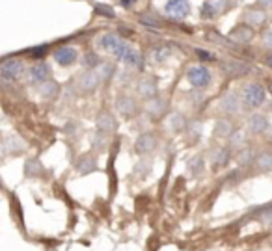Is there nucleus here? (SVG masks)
Returning <instances> with one entry per match:
<instances>
[{
	"instance_id": "obj_1",
	"label": "nucleus",
	"mask_w": 272,
	"mask_h": 251,
	"mask_svg": "<svg viewBox=\"0 0 272 251\" xmlns=\"http://www.w3.org/2000/svg\"><path fill=\"white\" fill-rule=\"evenodd\" d=\"M112 54L116 56L117 60L125 61V63H129V65H132V67H142V56L138 50H134L129 43H125V41H117V45L114 47V50H112Z\"/></svg>"
},
{
	"instance_id": "obj_2",
	"label": "nucleus",
	"mask_w": 272,
	"mask_h": 251,
	"mask_svg": "<svg viewBox=\"0 0 272 251\" xmlns=\"http://www.w3.org/2000/svg\"><path fill=\"white\" fill-rule=\"evenodd\" d=\"M239 0H205L202 6V15L205 19H215L224 11L231 9Z\"/></svg>"
},
{
	"instance_id": "obj_3",
	"label": "nucleus",
	"mask_w": 272,
	"mask_h": 251,
	"mask_svg": "<svg viewBox=\"0 0 272 251\" xmlns=\"http://www.w3.org/2000/svg\"><path fill=\"white\" fill-rule=\"evenodd\" d=\"M24 73V63L21 60H6L0 65V76L4 80H17Z\"/></svg>"
},
{
	"instance_id": "obj_4",
	"label": "nucleus",
	"mask_w": 272,
	"mask_h": 251,
	"mask_svg": "<svg viewBox=\"0 0 272 251\" xmlns=\"http://www.w3.org/2000/svg\"><path fill=\"white\" fill-rule=\"evenodd\" d=\"M220 69H222V73H224L225 76H231V78H235V76H244L250 73V65L241 60H225L220 63Z\"/></svg>"
},
{
	"instance_id": "obj_5",
	"label": "nucleus",
	"mask_w": 272,
	"mask_h": 251,
	"mask_svg": "<svg viewBox=\"0 0 272 251\" xmlns=\"http://www.w3.org/2000/svg\"><path fill=\"white\" fill-rule=\"evenodd\" d=\"M187 78L194 88H205L211 82V73L203 65H194L188 69Z\"/></svg>"
},
{
	"instance_id": "obj_6",
	"label": "nucleus",
	"mask_w": 272,
	"mask_h": 251,
	"mask_svg": "<svg viewBox=\"0 0 272 251\" xmlns=\"http://www.w3.org/2000/svg\"><path fill=\"white\" fill-rule=\"evenodd\" d=\"M265 100V90L263 86H259V84H250L246 86V90H244V102H246V106H261Z\"/></svg>"
},
{
	"instance_id": "obj_7",
	"label": "nucleus",
	"mask_w": 272,
	"mask_h": 251,
	"mask_svg": "<svg viewBox=\"0 0 272 251\" xmlns=\"http://www.w3.org/2000/svg\"><path fill=\"white\" fill-rule=\"evenodd\" d=\"M166 13L171 19H185L190 13V6H188L187 0H168Z\"/></svg>"
},
{
	"instance_id": "obj_8",
	"label": "nucleus",
	"mask_w": 272,
	"mask_h": 251,
	"mask_svg": "<svg viewBox=\"0 0 272 251\" xmlns=\"http://www.w3.org/2000/svg\"><path fill=\"white\" fill-rule=\"evenodd\" d=\"M49 76H51V67L45 61H39L36 65H32L28 71V78L32 82H47Z\"/></svg>"
},
{
	"instance_id": "obj_9",
	"label": "nucleus",
	"mask_w": 272,
	"mask_h": 251,
	"mask_svg": "<svg viewBox=\"0 0 272 251\" xmlns=\"http://www.w3.org/2000/svg\"><path fill=\"white\" fill-rule=\"evenodd\" d=\"M229 39L235 41V43H241V45H246L250 43L252 39H254V28L252 26H246V24H242V26H237L231 34H229Z\"/></svg>"
},
{
	"instance_id": "obj_10",
	"label": "nucleus",
	"mask_w": 272,
	"mask_h": 251,
	"mask_svg": "<svg viewBox=\"0 0 272 251\" xmlns=\"http://www.w3.org/2000/svg\"><path fill=\"white\" fill-rule=\"evenodd\" d=\"M99 75L95 73V71H88V73H84V75H80V78H78V88L82 90V92H94L95 88L99 86Z\"/></svg>"
},
{
	"instance_id": "obj_11",
	"label": "nucleus",
	"mask_w": 272,
	"mask_h": 251,
	"mask_svg": "<svg viewBox=\"0 0 272 251\" xmlns=\"http://www.w3.org/2000/svg\"><path fill=\"white\" fill-rule=\"evenodd\" d=\"M155 145H157L155 136H153L151 132H146V134H142V136L136 140V144H134V151L138 152V154H146V152L153 151Z\"/></svg>"
},
{
	"instance_id": "obj_12",
	"label": "nucleus",
	"mask_w": 272,
	"mask_h": 251,
	"mask_svg": "<svg viewBox=\"0 0 272 251\" xmlns=\"http://www.w3.org/2000/svg\"><path fill=\"white\" fill-rule=\"evenodd\" d=\"M54 60L63 65V67H67L71 65L73 61L77 60V50L75 49H71V47H62V49H58L54 52Z\"/></svg>"
},
{
	"instance_id": "obj_13",
	"label": "nucleus",
	"mask_w": 272,
	"mask_h": 251,
	"mask_svg": "<svg viewBox=\"0 0 272 251\" xmlns=\"http://www.w3.org/2000/svg\"><path fill=\"white\" fill-rule=\"evenodd\" d=\"M97 129H99V132H101L103 136H105V134H112V132L116 130L114 117H112L109 112H101L99 117H97Z\"/></svg>"
},
{
	"instance_id": "obj_14",
	"label": "nucleus",
	"mask_w": 272,
	"mask_h": 251,
	"mask_svg": "<svg viewBox=\"0 0 272 251\" xmlns=\"http://www.w3.org/2000/svg\"><path fill=\"white\" fill-rule=\"evenodd\" d=\"M138 92H140L142 97H146V99H153L157 93V82L155 78H142L140 82H138Z\"/></svg>"
},
{
	"instance_id": "obj_15",
	"label": "nucleus",
	"mask_w": 272,
	"mask_h": 251,
	"mask_svg": "<svg viewBox=\"0 0 272 251\" xmlns=\"http://www.w3.org/2000/svg\"><path fill=\"white\" fill-rule=\"evenodd\" d=\"M248 129L254 132V134H263V132H267V130L271 129L269 127V121H267V117L265 115H252L248 119Z\"/></svg>"
},
{
	"instance_id": "obj_16",
	"label": "nucleus",
	"mask_w": 272,
	"mask_h": 251,
	"mask_svg": "<svg viewBox=\"0 0 272 251\" xmlns=\"http://www.w3.org/2000/svg\"><path fill=\"white\" fill-rule=\"evenodd\" d=\"M24 147L23 140L19 136H9L4 140V144H2V152L4 154H9V152H19L21 149Z\"/></svg>"
},
{
	"instance_id": "obj_17",
	"label": "nucleus",
	"mask_w": 272,
	"mask_h": 251,
	"mask_svg": "<svg viewBox=\"0 0 272 251\" xmlns=\"http://www.w3.org/2000/svg\"><path fill=\"white\" fill-rule=\"evenodd\" d=\"M95 167H97V162H95V158L94 156H90V154L82 156V158L77 162L78 173H82V175H88V173L95 171Z\"/></svg>"
},
{
	"instance_id": "obj_18",
	"label": "nucleus",
	"mask_w": 272,
	"mask_h": 251,
	"mask_svg": "<svg viewBox=\"0 0 272 251\" xmlns=\"http://www.w3.org/2000/svg\"><path fill=\"white\" fill-rule=\"evenodd\" d=\"M117 110H119V114L123 115H131L134 114V110H136V102H134V99L132 97H119L117 99Z\"/></svg>"
},
{
	"instance_id": "obj_19",
	"label": "nucleus",
	"mask_w": 272,
	"mask_h": 251,
	"mask_svg": "<svg viewBox=\"0 0 272 251\" xmlns=\"http://www.w3.org/2000/svg\"><path fill=\"white\" fill-rule=\"evenodd\" d=\"M265 19H267V15H265L263 9H248L246 11V21L250 23L252 28L254 26H261L265 23Z\"/></svg>"
},
{
	"instance_id": "obj_20",
	"label": "nucleus",
	"mask_w": 272,
	"mask_h": 251,
	"mask_svg": "<svg viewBox=\"0 0 272 251\" xmlns=\"http://www.w3.org/2000/svg\"><path fill=\"white\" fill-rule=\"evenodd\" d=\"M222 108H224V112H237L239 110V97L235 95V93H225L224 97H222Z\"/></svg>"
},
{
	"instance_id": "obj_21",
	"label": "nucleus",
	"mask_w": 272,
	"mask_h": 251,
	"mask_svg": "<svg viewBox=\"0 0 272 251\" xmlns=\"http://www.w3.org/2000/svg\"><path fill=\"white\" fill-rule=\"evenodd\" d=\"M117 41H119V38H117L116 34H105V36L99 38V47H101L103 50H107V52H112L114 47L117 45Z\"/></svg>"
},
{
	"instance_id": "obj_22",
	"label": "nucleus",
	"mask_w": 272,
	"mask_h": 251,
	"mask_svg": "<svg viewBox=\"0 0 272 251\" xmlns=\"http://www.w3.org/2000/svg\"><path fill=\"white\" fill-rule=\"evenodd\" d=\"M215 134L217 136H224V138H227V136H233V125L229 121H224V119H220V121L217 123V129H215Z\"/></svg>"
},
{
	"instance_id": "obj_23",
	"label": "nucleus",
	"mask_w": 272,
	"mask_h": 251,
	"mask_svg": "<svg viewBox=\"0 0 272 251\" xmlns=\"http://www.w3.org/2000/svg\"><path fill=\"white\" fill-rule=\"evenodd\" d=\"M256 167L259 171H271L272 169V152H263L261 156H257Z\"/></svg>"
},
{
	"instance_id": "obj_24",
	"label": "nucleus",
	"mask_w": 272,
	"mask_h": 251,
	"mask_svg": "<svg viewBox=\"0 0 272 251\" xmlns=\"http://www.w3.org/2000/svg\"><path fill=\"white\" fill-rule=\"evenodd\" d=\"M170 125L173 130H183L185 127H187V121H185L183 114H171L170 115Z\"/></svg>"
},
{
	"instance_id": "obj_25",
	"label": "nucleus",
	"mask_w": 272,
	"mask_h": 251,
	"mask_svg": "<svg viewBox=\"0 0 272 251\" xmlns=\"http://www.w3.org/2000/svg\"><path fill=\"white\" fill-rule=\"evenodd\" d=\"M56 92H58V84L56 82H43V86H41V95L43 97H53V95H56Z\"/></svg>"
},
{
	"instance_id": "obj_26",
	"label": "nucleus",
	"mask_w": 272,
	"mask_h": 251,
	"mask_svg": "<svg viewBox=\"0 0 272 251\" xmlns=\"http://www.w3.org/2000/svg\"><path fill=\"white\" fill-rule=\"evenodd\" d=\"M82 63H84L86 67H90V69H94L97 67L101 61H99V56L95 52H86L84 54V60H82Z\"/></svg>"
},
{
	"instance_id": "obj_27",
	"label": "nucleus",
	"mask_w": 272,
	"mask_h": 251,
	"mask_svg": "<svg viewBox=\"0 0 272 251\" xmlns=\"http://www.w3.org/2000/svg\"><path fill=\"white\" fill-rule=\"evenodd\" d=\"M95 13H97V15H103V17H109V19L116 17L114 9L110 8V6H107V4H95Z\"/></svg>"
},
{
	"instance_id": "obj_28",
	"label": "nucleus",
	"mask_w": 272,
	"mask_h": 251,
	"mask_svg": "<svg viewBox=\"0 0 272 251\" xmlns=\"http://www.w3.org/2000/svg\"><path fill=\"white\" fill-rule=\"evenodd\" d=\"M153 56H155V60L157 61H164V60H168L170 58V47H159V49H155V52H153Z\"/></svg>"
},
{
	"instance_id": "obj_29",
	"label": "nucleus",
	"mask_w": 272,
	"mask_h": 251,
	"mask_svg": "<svg viewBox=\"0 0 272 251\" xmlns=\"http://www.w3.org/2000/svg\"><path fill=\"white\" fill-rule=\"evenodd\" d=\"M227 158H229V152H227V149H220V151L217 152V156H215V166L220 167V166H225V162H227Z\"/></svg>"
},
{
	"instance_id": "obj_30",
	"label": "nucleus",
	"mask_w": 272,
	"mask_h": 251,
	"mask_svg": "<svg viewBox=\"0 0 272 251\" xmlns=\"http://www.w3.org/2000/svg\"><path fill=\"white\" fill-rule=\"evenodd\" d=\"M140 23L146 24V26H151V28H159V26H161V21H159V19H155V17H151L149 13H144V15H140Z\"/></svg>"
},
{
	"instance_id": "obj_31",
	"label": "nucleus",
	"mask_w": 272,
	"mask_h": 251,
	"mask_svg": "<svg viewBox=\"0 0 272 251\" xmlns=\"http://www.w3.org/2000/svg\"><path fill=\"white\" fill-rule=\"evenodd\" d=\"M164 108H166V102H163V100H155L153 104H149V110H151V112H153L155 115L161 114Z\"/></svg>"
},
{
	"instance_id": "obj_32",
	"label": "nucleus",
	"mask_w": 272,
	"mask_h": 251,
	"mask_svg": "<svg viewBox=\"0 0 272 251\" xmlns=\"http://www.w3.org/2000/svg\"><path fill=\"white\" fill-rule=\"evenodd\" d=\"M47 54V45H41V47H38V49H32L30 50V56H34V58H43Z\"/></svg>"
},
{
	"instance_id": "obj_33",
	"label": "nucleus",
	"mask_w": 272,
	"mask_h": 251,
	"mask_svg": "<svg viewBox=\"0 0 272 251\" xmlns=\"http://www.w3.org/2000/svg\"><path fill=\"white\" fill-rule=\"evenodd\" d=\"M259 220L263 221V223H267V225H272V208L265 210V212L259 216Z\"/></svg>"
},
{
	"instance_id": "obj_34",
	"label": "nucleus",
	"mask_w": 272,
	"mask_h": 251,
	"mask_svg": "<svg viewBox=\"0 0 272 251\" xmlns=\"http://www.w3.org/2000/svg\"><path fill=\"white\" fill-rule=\"evenodd\" d=\"M241 144H244V134H242V132H233L231 145H241Z\"/></svg>"
},
{
	"instance_id": "obj_35",
	"label": "nucleus",
	"mask_w": 272,
	"mask_h": 251,
	"mask_svg": "<svg viewBox=\"0 0 272 251\" xmlns=\"http://www.w3.org/2000/svg\"><path fill=\"white\" fill-rule=\"evenodd\" d=\"M103 73H105V75H103V78H110V76H112V73H114V65L105 63V65H103Z\"/></svg>"
},
{
	"instance_id": "obj_36",
	"label": "nucleus",
	"mask_w": 272,
	"mask_h": 251,
	"mask_svg": "<svg viewBox=\"0 0 272 251\" xmlns=\"http://www.w3.org/2000/svg\"><path fill=\"white\" fill-rule=\"evenodd\" d=\"M196 54H198L202 60H213V58H215V56H213L211 52H205V50H200V49L196 50Z\"/></svg>"
},
{
	"instance_id": "obj_37",
	"label": "nucleus",
	"mask_w": 272,
	"mask_h": 251,
	"mask_svg": "<svg viewBox=\"0 0 272 251\" xmlns=\"http://www.w3.org/2000/svg\"><path fill=\"white\" fill-rule=\"evenodd\" d=\"M257 4L263 9H272V0H257Z\"/></svg>"
},
{
	"instance_id": "obj_38",
	"label": "nucleus",
	"mask_w": 272,
	"mask_h": 251,
	"mask_svg": "<svg viewBox=\"0 0 272 251\" xmlns=\"http://www.w3.org/2000/svg\"><path fill=\"white\" fill-rule=\"evenodd\" d=\"M134 4H136V0H121V6H123V8H132V6H134Z\"/></svg>"
},
{
	"instance_id": "obj_39",
	"label": "nucleus",
	"mask_w": 272,
	"mask_h": 251,
	"mask_svg": "<svg viewBox=\"0 0 272 251\" xmlns=\"http://www.w3.org/2000/svg\"><path fill=\"white\" fill-rule=\"evenodd\" d=\"M267 63H269V67H272V52L267 56Z\"/></svg>"
},
{
	"instance_id": "obj_40",
	"label": "nucleus",
	"mask_w": 272,
	"mask_h": 251,
	"mask_svg": "<svg viewBox=\"0 0 272 251\" xmlns=\"http://www.w3.org/2000/svg\"><path fill=\"white\" fill-rule=\"evenodd\" d=\"M267 43H269V45L272 47V32L269 34V36H267Z\"/></svg>"
},
{
	"instance_id": "obj_41",
	"label": "nucleus",
	"mask_w": 272,
	"mask_h": 251,
	"mask_svg": "<svg viewBox=\"0 0 272 251\" xmlns=\"http://www.w3.org/2000/svg\"><path fill=\"white\" fill-rule=\"evenodd\" d=\"M269 136L272 138V127H271V129H269Z\"/></svg>"
},
{
	"instance_id": "obj_42",
	"label": "nucleus",
	"mask_w": 272,
	"mask_h": 251,
	"mask_svg": "<svg viewBox=\"0 0 272 251\" xmlns=\"http://www.w3.org/2000/svg\"><path fill=\"white\" fill-rule=\"evenodd\" d=\"M269 90H271V93H272V82H271V86H269Z\"/></svg>"
}]
</instances>
